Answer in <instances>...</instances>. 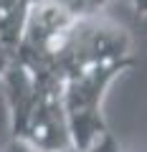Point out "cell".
Returning <instances> with one entry per match:
<instances>
[{"instance_id":"obj_1","label":"cell","mask_w":147,"mask_h":152,"mask_svg":"<svg viewBox=\"0 0 147 152\" xmlns=\"http://www.w3.org/2000/svg\"><path fill=\"white\" fill-rule=\"evenodd\" d=\"M129 66H135V56L112 58V61L89 66V69L69 76L64 81L61 102H64V112H66V119H69L74 152L91 150L94 145L102 142V137L109 134L104 114H102V102L107 89L112 86V81Z\"/></svg>"},{"instance_id":"obj_2","label":"cell","mask_w":147,"mask_h":152,"mask_svg":"<svg viewBox=\"0 0 147 152\" xmlns=\"http://www.w3.org/2000/svg\"><path fill=\"white\" fill-rule=\"evenodd\" d=\"M18 140L26 142L33 152H74L61 91H48L38 86V102L31 109Z\"/></svg>"},{"instance_id":"obj_3","label":"cell","mask_w":147,"mask_h":152,"mask_svg":"<svg viewBox=\"0 0 147 152\" xmlns=\"http://www.w3.org/2000/svg\"><path fill=\"white\" fill-rule=\"evenodd\" d=\"M79 15H89V13H99V8H104L109 0H66Z\"/></svg>"}]
</instances>
